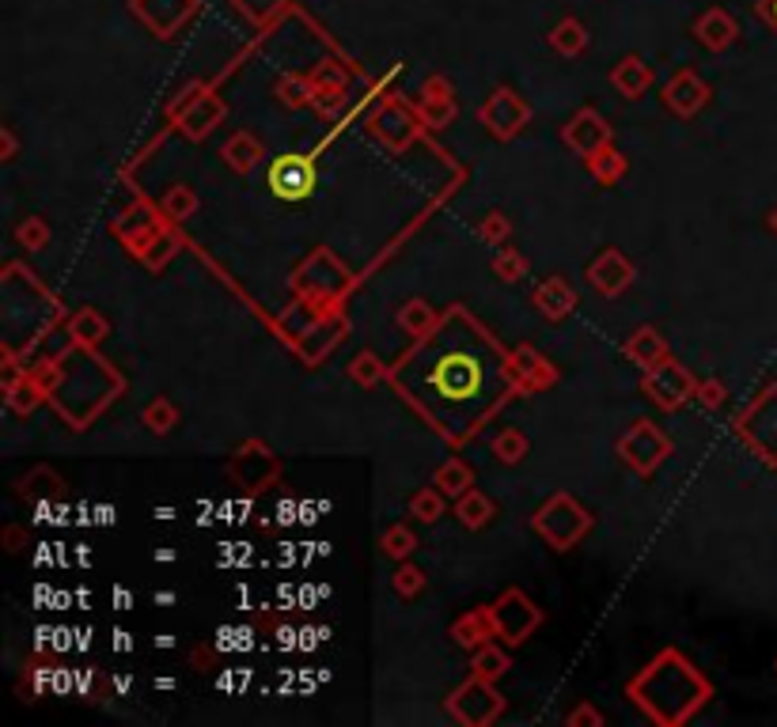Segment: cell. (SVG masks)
Wrapping results in <instances>:
<instances>
[{
    "instance_id": "cell-22",
    "label": "cell",
    "mask_w": 777,
    "mask_h": 727,
    "mask_svg": "<svg viewBox=\"0 0 777 727\" xmlns=\"http://www.w3.org/2000/svg\"><path fill=\"white\" fill-rule=\"evenodd\" d=\"M220 156H224V163L232 167V171H240V174H247V171H255V167L262 163V145H258V137H251V133H235V137H228V145L220 148Z\"/></svg>"
},
{
    "instance_id": "cell-9",
    "label": "cell",
    "mask_w": 777,
    "mask_h": 727,
    "mask_svg": "<svg viewBox=\"0 0 777 727\" xmlns=\"http://www.w3.org/2000/svg\"><path fill=\"white\" fill-rule=\"evenodd\" d=\"M489 621H494V633H501L509 644H520L543 618H538V610L520 591H505V595L489 606Z\"/></svg>"
},
{
    "instance_id": "cell-38",
    "label": "cell",
    "mask_w": 777,
    "mask_h": 727,
    "mask_svg": "<svg viewBox=\"0 0 777 727\" xmlns=\"http://www.w3.org/2000/svg\"><path fill=\"white\" fill-rule=\"evenodd\" d=\"M15 239H20L23 246H31V251H43L46 239H50V228H46L43 217H31V220H23L20 228H15Z\"/></svg>"
},
{
    "instance_id": "cell-39",
    "label": "cell",
    "mask_w": 777,
    "mask_h": 727,
    "mask_svg": "<svg viewBox=\"0 0 777 727\" xmlns=\"http://www.w3.org/2000/svg\"><path fill=\"white\" fill-rule=\"evenodd\" d=\"M391 583H394V591H399V595L414 598V595H422V591H425V572L414 569V565H406V569L394 572Z\"/></svg>"
},
{
    "instance_id": "cell-17",
    "label": "cell",
    "mask_w": 777,
    "mask_h": 727,
    "mask_svg": "<svg viewBox=\"0 0 777 727\" xmlns=\"http://www.w3.org/2000/svg\"><path fill=\"white\" fill-rule=\"evenodd\" d=\"M535 307L543 311L550 323H558V318H566L569 311L576 307V292L569 289L566 277H550V281L535 289Z\"/></svg>"
},
{
    "instance_id": "cell-5",
    "label": "cell",
    "mask_w": 777,
    "mask_h": 727,
    "mask_svg": "<svg viewBox=\"0 0 777 727\" xmlns=\"http://www.w3.org/2000/svg\"><path fill=\"white\" fill-rule=\"evenodd\" d=\"M448 713L456 716L459 724H489L501 716V693L494 690V682L474 675L466 686H459L448 698Z\"/></svg>"
},
{
    "instance_id": "cell-15",
    "label": "cell",
    "mask_w": 777,
    "mask_h": 727,
    "mask_svg": "<svg viewBox=\"0 0 777 727\" xmlns=\"http://www.w3.org/2000/svg\"><path fill=\"white\" fill-rule=\"evenodd\" d=\"M588 281H592V289H596V292L618 295V292L630 289L633 266H630V262H626L618 251H604V254H599V258L588 266Z\"/></svg>"
},
{
    "instance_id": "cell-10",
    "label": "cell",
    "mask_w": 777,
    "mask_h": 727,
    "mask_svg": "<svg viewBox=\"0 0 777 727\" xmlns=\"http://www.w3.org/2000/svg\"><path fill=\"white\" fill-rule=\"evenodd\" d=\"M561 141H566V145L573 148L576 156L588 159V156H596L599 148L610 145V125L592 107H584L581 114H573L566 122V130H561Z\"/></svg>"
},
{
    "instance_id": "cell-1",
    "label": "cell",
    "mask_w": 777,
    "mask_h": 727,
    "mask_svg": "<svg viewBox=\"0 0 777 727\" xmlns=\"http://www.w3.org/2000/svg\"><path fill=\"white\" fill-rule=\"evenodd\" d=\"M588 526H592L588 511L576 505L573 497H566V493H558V497L546 500V505L535 511V531L543 534L554 549H569L576 538L588 534Z\"/></svg>"
},
{
    "instance_id": "cell-47",
    "label": "cell",
    "mask_w": 777,
    "mask_h": 727,
    "mask_svg": "<svg viewBox=\"0 0 777 727\" xmlns=\"http://www.w3.org/2000/svg\"><path fill=\"white\" fill-rule=\"evenodd\" d=\"M156 644H160V649H174V637L163 633V637H156Z\"/></svg>"
},
{
    "instance_id": "cell-28",
    "label": "cell",
    "mask_w": 777,
    "mask_h": 727,
    "mask_svg": "<svg viewBox=\"0 0 777 727\" xmlns=\"http://www.w3.org/2000/svg\"><path fill=\"white\" fill-rule=\"evenodd\" d=\"M588 171L596 174V182H604V186H615V182L626 174V156L607 145V148H599L596 156H588Z\"/></svg>"
},
{
    "instance_id": "cell-21",
    "label": "cell",
    "mask_w": 777,
    "mask_h": 727,
    "mask_svg": "<svg viewBox=\"0 0 777 727\" xmlns=\"http://www.w3.org/2000/svg\"><path fill=\"white\" fill-rule=\"evenodd\" d=\"M232 8L258 31H269L281 23L284 12H292V0H232Z\"/></svg>"
},
{
    "instance_id": "cell-12",
    "label": "cell",
    "mask_w": 777,
    "mask_h": 727,
    "mask_svg": "<svg viewBox=\"0 0 777 727\" xmlns=\"http://www.w3.org/2000/svg\"><path fill=\"white\" fill-rule=\"evenodd\" d=\"M220 118H224V102H220L217 95H209V92H197L190 102L174 107V122H179V130L186 133L190 141H202L205 133L220 122Z\"/></svg>"
},
{
    "instance_id": "cell-18",
    "label": "cell",
    "mask_w": 777,
    "mask_h": 727,
    "mask_svg": "<svg viewBox=\"0 0 777 727\" xmlns=\"http://www.w3.org/2000/svg\"><path fill=\"white\" fill-rule=\"evenodd\" d=\"M626 356L648 372V367L668 361V341H664L660 334L653 330V326H641V330H633L630 341H626Z\"/></svg>"
},
{
    "instance_id": "cell-35",
    "label": "cell",
    "mask_w": 777,
    "mask_h": 727,
    "mask_svg": "<svg viewBox=\"0 0 777 727\" xmlns=\"http://www.w3.org/2000/svg\"><path fill=\"white\" fill-rule=\"evenodd\" d=\"M277 95H281V102L284 107H304V102H312V76H296V73H289L277 84Z\"/></svg>"
},
{
    "instance_id": "cell-48",
    "label": "cell",
    "mask_w": 777,
    "mask_h": 727,
    "mask_svg": "<svg viewBox=\"0 0 777 727\" xmlns=\"http://www.w3.org/2000/svg\"><path fill=\"white\" fill-rule=\"evenodd\" d=\"M774 228H777V213H774Z\"/></svg>"
},
{
    "instance_id": "cell-41",
    "label": "cell",
    "mask_w": 777,
    "mask_h": 727,
    "mask_svg": "<svg viewBox=\"0 0 777 727\" xmlns=\"http://www.w3.org/2000/svg\"><path fill=\"white\" fill-rule=\"evenodd\" d=\"M478 231H482V239H486V243H505L512 228H509V220H505L501 213H489V217L478 223Z\"/></svg>"
},
{
    "instance_id": "cell-3",
    "label": "cell",
    "mask_w": 777,
    "mask_h": 727,
    "mask_svg": "<svg viewBox=\"0 0 777 727\" xmlns=\"http://www.w3.org/2000/svg\"><path fill=\"white\" fill-rule=\"evenodd\" d=\"M641 390H645L660 410H683V405L697 395V379L683 364H676L668 356V361L648 367L645 379H641Z\"/></svg>"
},
{
    "instance_id": "cell-7",
    "label": "cell",
    "mask_w": 777,
    "mask_h": 727,
    "mask_svg": "<svg viewBox=\"0 0 777 727\" xmlns=\"http://www.w3.org/2000/svg\"><path fill=\"white\" fill-rule=\"evenodd\" d=\"M130 12L156 38H174L197 15V0H130Z\"/></svg>"
},
{
    "instance_id": "cell-19",
    "label": "cell",
    "mask_w": 777,
    "mask_h": 727,
    "mask_svg": "<svg viewBox=\"0 0 777 727\" xmlns=\"http://www.w3.org/2000/svg\"><path fill=\"white\" fill-rule=\"evenodd\" d=\"M610 84L626 95V99H638L653 87V65H645L641 58H622L610 73Z\"/></svg>"
},
{
    "instance_id": "cell-32",
    "label": "cell",
    "mask_w": 777,
    "mask_h": 727,
    "mask_svg": "<svg viewBox=\"0 0 777 727\" xmlns=\"http://www.w3.org/2000/svg\"><path fill=\"white\" fill-rule=\"evenodd\" d=\"M141 417H145V425L153 428L156 436H168L174 428V421H179V410H174V402H168V398H153Z\"/></svg>"
},
{
    "instance_id": "cell-31",
    "label": "cell",
    "mask_w": 777,
    "mask_h": 727,
    "mask_svg": "<svg viewBox=\"0 0 777 727\" xmlns=\"http://www.w3.org/2000/svg\"><path fill=\"white\" fill-rule=\"evenodd\" d=\"M494 455L505 467H517V462H523V455H527V436L517 433V428H501L494 436Z\"/></svg>"
},
{
    "instance_id": "cell-26",
    "label": "cell",
    "mask_w": 777,
    "mask_h": 727,
    "mask_svg": "<svg viewBox=\"0 0 777 727\" xmlns=\"http://www.w3.org/2000/svg\"><path fill=\"white\" fill-rule=\"evenodd\" d=\"M456 516L463 519L471 531H478V526H486L489 519H494V500L478 489H466L463 497L456 500Z\"/></svg>"
},
{
    "instance_id": "cell-8",
    "label": "cell",
    "mask_w": 777,
    "mask_h": 727,
    "mask_svg": "<svg viewBox=\"0 0 777 727\" xmlns=\"http://www.w3.org/2000/svg\"><path fill=\"white\" fill-rule=\"evenodd\" d=\"M482 383V367L474 356L466 353H444L440 361H436V372H433V387L440 390L444 398H451V402H463L466 395H474Z\"/></svg>"
},
{
    "instance_id": "cell-42",
    "label": "cell",
    "mask_w": 777,
    "mask_h": 727,
    "mask_svg": "<svg viewBox=\"0 0 777 727\" xmlns=\"http://www.w3.org/2000/svg\"><path fill=\"white\" fill-rule=\"evenodd\" d=\"M697 402L705 405V410H717L720 402H725V387H720L717 379H705V383H697Z\"/></svg>"
},
{
    "instance_id": "cell-46",
    "label": "cell",
    "mask_w": 777,
    "mask_h": 727,
    "mask_svg": "<svg viewBox=\"0 0 777 727\" xmlns=\"http://www.w3.org/2000/svg\"><path fill=\"white\" fill-rule=\"evenodd\" d=\"M114 603H118V606H130V603H133L130 591H114Z\"/></svg>"
},
{
    "instance_id": "cell-20",
    "label": "cell",
    "mask_w": 777,
    "mask_h": 727,
    "mask_svg": "<svg viewBox=\"0 0 777 727\" xmlns=\"http://www.w3.org/2000/svg\"><path fill=\"white\" fill-rule=\"evenodd\" d=\"M517 383L523 390H538V387H550L558 379V372L550 367V361L535 353V349H517V367H512Z\"/></svg>"
},
{
    "instance_id": "cell-43",
    "label": "cell",
    "mask_w": 777,
    "mask_h": 727,
    "mask_svg": "<svg viewBox=\"0 0 777 727\" xmlns=\"http://www.w3.org/2000/svg\"><path fill=\"white\" fill-rule=\"evenodd\" d=\"M569 724H604V716L592 713V708H581V713L569 716Z\"/></svg>"
},
{
    "instance_id": "cell-23",
    "label": "cell",
    "mask_w": 777,
    "mask_h": 727,
    "mask_svg": "<svg viewBox=\"0 0 777 727\" xmlns=\"http://www.w3.org/2000/svg\"><path fill=\"white\" fill-rule=\"evenodd\" d=\"M546 38H550V46L561 53V58H576V53L588 50V27H584L576 15H566Z\"/></svg>"
},
{
    "instance_id": "cell-37",
    "label": "cell",
    "mask_w": 777,
    "mask_h": 727,
    "mask_svg": "<svg viewBox=\"0 0 777 727\" xmlns=\"http://www.w3.org/2000/svg\"><path fill=\"white\" fill-rule=\"evenodd\" d=\"M414 546H417L414 531H410L406 523H394L391 531L384 534V554L387 557H410V554H414Z\"/></svg>"
},
{
    "instance_id": "cell-40",
    "label": "cell",
    "mask_w": 777,
    "mask_h": 727,
    "mask_svg": "<svg viewBox=\"0 0 777 727\" xmlns=\"http://www.w3.org/2000/svg\"><path fill=\"white\" fill-rule=\"evenodd\" d=\"M384 375H387V372L379 367V361H376L372 353H364V356H356V361H353V379L364 383V387H372V383L384 379Z\"/></svg>"
},
{
    "instance_id": "cell-36",
    "label": "cell",
    "mask_w": 777,
    "mask_h": 727,
    "mask_svg": "<svg viewBox=\"0 0 777 727\" xmlns=\"http://www.w3.org/2000/svg\"><path fill=\"white\" fill-rule=\"evenodd\" d=\"M494 274L501 277V281H520V277H527V258L512 251V246H501L494 258Z\"/></svg>"
},
{
    "instance_id": "cell-13",
    "label": "cell",
    "mask_w": 777,
    "mask_h": 727,
    "mask_svg": "<svg viewBox=\"0 0 777 727\" xmlns=\"http://www.w3.org/2000/svg\"><path fill=\"white\" fill-rule=\"evenodd\" d=\"M736 35H740V23H736V15L725 12V8H705L694 20V38L713 53L728 50V46L736 43Z\"/></svg>"
},
{
    "instance_id": "cell-4",
    "label": "cell",
    "mask_w": 777,
    "mask_h": 727,
    "mask_svg": "<svg viewBox=\"0 0 777 727\" xmlns=\"http://www.w3.org/2000/svg\"><path fill=\"white\" fill-rule=\"evenodd\" d=\"M618 455H622L626 467H633L638 474H653L671 455V439L664 436L653 421H638V425H630V433L618 439Z\"/></svg>"
},
{
    "instance_id": "cell-6",
    "label": "cell",
    "mask_w": 777,
    "mask_h": 727,
    "mask_svg": "<svg viewBox=\"0 0 777 727\" xmlns=\"http://www.w3.org/2000/svg\"><path fill=\"white\" fill-rule=\"evenodd\" d=\"M478 118H482V125H486V130L494 133L497 141H512L523 130V125H527L531 107L520 99L517 92H512V87H497V92L489 95L486 102H482Z\"/></svg>"
},
{
    "instance_id": "cell-2",
    "label": "cell",
    "mask_w": 777,
    "mask_h": 727,
    "mask_svg": "<svg viewBox=\"0 0 777 727\" xmlns=\"http://www.w3.org/2000/svg\"><path fill=\"white\" fill-rule=\"evenodd\" d=\"M266 186L274 197L281 202L296 205V202H307L319 186V171H315V159L312 156H300V152H284V156L274 159L266 174Z\"/></svg>"
},
{
    "instance_id": "cell-34",
    "label": "cell",
    "mask_w": 777,
    "mask_h": 727,
    "mask_svg": "<svg viewBox=\"0 0 777 727\" xmlns=\"http://www.w3.org/2000/svg\"><path fill=\"white\" fill-rule=\"evenodd\" d=\"M410 516L414 519H422V523H436V519L444 516V493L436 489H422V493H414V500H410Z\"/></svg>"
},
{
    "instance_id": "cell-16",
    "label": "cell",
    "mask_w": 777,
    "mask_h": 727,
    "mask_svg": "<svg viewBox=\"0 0 777 727\" xmlns=\"http://www.w3.org/2000/svg\"><path fill=\"white\" fill-rule=\"evenodd\" d=\"M372 130L379 133V137L387 141L391 148H406L410 141H414V118H410V110L402 107V102H384V110H379L376 118H372Z\"/></svg>"
},
{
    "instance_id": "cell-30",
    "label": "cell",
    "mask_w": 777,
    "mask_h": 727,
    "mask_svg": "<svg viewBox=\"0 0 777 727\" xmlns=\"http://www.w3.org/2000/svg\"><path fill=\"white\" fill-rule=\"evenodd\" d=\"M471 670L478 678H486V682H497V678L509 670V655H505L501 649H494V644H482V649H474Z\"/></svg>"
},
{
    "instance_id": "cell-29",
    "label": "cell",
    "mask_w": 777,
    "mask_h": 727,
    "mask_svg": "<svg viewBox=\"0 0 777 727\" xmlns=\"http://www.w3.org/2000/svg\"><path fill=\"white\" fill-rule=\"evenodd\" d=\"M69 338L81 341V346H99L107 338V318L99 311H81V315L69 323Z\"/></svg>"
},
{
    "instance_id": "cell-45",
    "label": "cell",
    "mask_w": 777,
    "mask_h": 727,
    "mask_svg": "<svg viewBox=\"0 0 777 727\" xmlns=\"http://www.w3.org/2000/svg\"><path fill=\"white\" fill-rule=\"evenodd\" d=\"M12 152H15V137L12 130H4V159H12Z\"/></svg>"
},
{
    "instance_id": "cell-24",
    "label": "cell",
    "mask_w": 777,
    "mask_h": 727,
    "mask_svg": "<svg viewBox=\"0 0 777 727\" xmlns=\"http://www.w3.org/2000/svg\"><path fill=\"white\" fill-rule=\"evenodd\" d=\"M489 633H494L489 610H474L451 626V641L463 644V649H482V644H489Z\"/></svg>"
},
{
    "instance_id": "cell-11",
    "label": "cell",
    "mask_w": 777,
    "mask_h": 727,
    "mask_svg": "<svg viewBox=\"0 0 777 727\" xmlns=\"http://www.w3.org/2000/svg\"><path fill=\"white\" fill-rule=\"evenodd\" d=\"M664 102H668L679 118H694L697 110L709 102V84H705L694 69H679V73L664 84Z\"/></svg>"
},
{
    "instance_id": "cell-27",
    "label": "cell",
    "mask_w": 777,
    "mask_h": 727,
    "mask_svg": "<svg viewBox=\"0 0 777 727\" xmlns=\"http://www.w3.org/2000/svg\"><path fill=\"white\" fill-rule=\"evenodd\" d=\"M399 326L410 334V338H429V334H433V326H436V315H433V307H429V303H422V300H410L406 307L399 311Z\"/></svg>"
},
{
    "instance_id": "cell-44",
    "label": "cell",
    "mask_w": 777,
    "mask_h": 727,
    "mask_svg": "<svg viewBox=\"0 0 777 727\" xmlns=\"http://www.w3.org/2000/svg\"><path fill=\"white\" fill-rule=\"evenodd\" d=\"M758 8H763V12L770 15V23L777 27V0H763V4H758Z\"/></svg>"
},
{
    "instance_id": "cell-33",
    "label": "cell",
    "mask_w": 777,
    "mask_h": 727,
    "mask_svg": "<svg viewBox=\"0 0 777 727\" xmlns=\"http://www.w3.org/2000/svg\"><path fill=\"white\" fill-rule=\"evenodd\" d=\"M163 217H171V220H186V217H194L197 213V194L190 186H171L168 194H163Z\"/></svg>"
},
{
    "instance_id": "cell-14",
    "label": "cell",
    "mask_w": 777,
    "mask_h": 727,
    "mask_svg": "<svg viewBox=\"0 0 777 727\" xmlns=\"http://www.w3.org/2000/svg\"><path fill=\"white\" fill-rule=\"evenodd\" d=\"M417 114H422L425 125H433V130H444V125L456 122L459 107H456V95H451V84L444 76H433L425 80L422 87V107H417Z\"/></svg>"
},
{
    "instance_id": "cell-25",
    "label": "cell",
    "mask_w": 777,
    "mask_h": 727,
    "mask_svg": "<svg viewBox=\"0 0 777 727\" xmlns=\"http://www.w3.org/2000/svg\"><path fill=\"white\" fill-rule=\"evenodd\" d=\"M433 485L444 493V497H463L466 489H474V470L466 467L463 459H448L440 470H436V477H433Z\"/></svg>"
}]
</instances>
